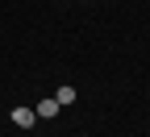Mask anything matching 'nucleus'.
<instances>
[{
    "instance_id": "nucleus-1",
    "label": "nucleus",
    "mask_w": 150,
    "mask_h": 137,
    "mask_svg": "<svg viewBox=\"0 0 150 137\" xmlns=\"http://www.w3.org/2000/svg\"><path fill=\"white\" fill-rule=\"evenodd\" d=\"M13 125H17V129H33V125H38V112L25 108V104H21V108H13Z\"/></svg>"
},
{
    "instance_id": "nucleus-2",
    "label": "nucleus",
    "mask_w": 150,
    "mask_h": 137,
    "mask_svg": "<svg viewBox=\"0 0 150 137\" xmlns=\"http://www.w3.org/2000/svg\"><path fill=\"white\" fill-rule=\"evenodd\" d=\"M33 112H38V121H54V116H59V100H42Z\"/></svg>"
},
{
    "instance_id": "nucleus-3",
    "label": "nucleus",
    "mask_w": 150,
    "mask_h": 137,
    "mask_svg": "<svg viewBox=\"0 0 150 137\" xmlns=\"http://www.w3.org/2000/svg\"><path fill=\"white\" fill-rule=\"evenodd\" d=\"M54 100H59V108H67V104H75V87H59V96H54Z\"/></svg>"
}]
</instances>
